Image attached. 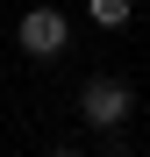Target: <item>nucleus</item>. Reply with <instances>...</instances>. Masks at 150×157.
Instances as JSON below:
<instances>
[{
  "label": "nucleus",
  "mask_w": 150,
  "mask_h": 157,
  "mask_svg": "<svg viewBox=\"0 0 150 157\" xmlns=\"http://www.w3.org/2000/svg\"><path fill=\"white\" fill-rule=\"evenodd\" d=\"M14 43L29 50V57H64V50H71V14L43 0V7H29L14 21Z\"/></svg>",
  "instance_id": "nucleus-2"
},
{
  "label": "nucleus",
  "mask_w": 150,
  "mask_h": 157,
  "mask_svg": "<svg viewBox=\"0 0 150 157\" xmlns=\"http://www.w3.org/2000/svg\"><path fill=\"white\" fill-rule=\"evenodd\" d=\"M86 14H93V29H107V36H114V29H129V0H93Z\"/></svg>",
  "instance_id": "nucleus-3"
},
{
  "label": "nucleus",
  "mask_w": 150,
  "mask_h": 157,
  "mask_svg": "<svg viewBox=\"0 0 150 157\" xmlns=\"http://www.w3.org/2000/svg\"><path fill=\"white\" fill-rule=\"evenodd\" d=\"M50 157H79V143H57V150H50Z\"/></svg>",
  "instance_id": "nucleus-4"
},
{
  "label": "nucleus",
  "mask_w": 150,
  "mask_h": 157,
  "mask_svg": "<svg viewBox=\"0 0 150 157\" xmlns=\"http://www.w3.org/2000/svg\"><path fill=\"white\" fill-rule=\"evenodd\" d=\"M129 114H136V86L129 78H86L79 86V121L86 128L114 136V128H129Z\"/></svg>",
  "instance_id": "nucleus-1"
}]
</instances>
